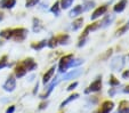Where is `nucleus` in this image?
Segmentation results:
<instances>
[{
    "label": "nucleus",
    "instance_id": "13",
    "mask_svg": "<svg viewBox=\"0 0 129 113\" xmlns=\"http://www.w3.org/2000/svg\"><path fill=\"white\" fill-rule=\"evenodd\" d=\"M55 70H56V69H55V66H53V67H51V69L49 70V71L47 72V73L44 76V79H42V82H44L45 85H46V84H48V82H49V80H50V78H51V77H53V74L55 73Z\"/></svg>",
    "mask_w": 129,
    "mask_h": 113
},
{
    "label": "nucleus",
    "instance_id": "30",
    "mask_svg": "<svg viewBox=\"0 0 129 113\" xmlns=\"http://www.w3.org/2000/svg\"><path fill=\"white\" fill-rule=\"evenodd\" d=\"M94 5H95V3H93V1H88V3L85 5L86 7H82V8H83V10H88V9H90V8H93Z\"/></svg>",
    "mask_w": 129,
    "mask_h": 113
},
{
    "label": "nucleus",
    "instance_id": "29",
    "mask_svg": "<svg viewBox=\"0 0 129 113\" xmlns=\"http://www.w3.org/2000/svg\"><path fill=\"white\" fill-rule=\"evenodd\" d=\"M58 6H59V3H55V5L51 7V12L55 13L56 15L59 14V8H58Z\"/></svg>",
    "mask_w": 129,
    "mask_h": 113
},
{
    "label": "nucleus",
    "instance_id": "34",
    "mask_svg": "<svg viewBox=\"0 0 129 113\" xmlns=\"http://www.w3.org/2000/svg\"><path fill=\"white\" fill-rule=\"evenodd\" d=\"M15 111V106H10V107L7 108V111H6V113H13Z\"/></svg>",
    "mask_w": 129,
    "mask_h": 113
},
{
    "label": "nucleus",
    "instance_id": "32",
    "mask_svg": "<svg viewBox=\"0 0 129 113\" xmlns=\"http://www.w3.org/2000/svg\"><path fill=\"white\" fill-rule=\"evenodd\" d=\"M77 86H78V82H74V84H72V85H70V86H69L68 90H69V91H70V90H73V89L76 88Z\"/></svg>",
    "mask_w": 129,
    "mask_h": 113
},
{
    "label": "nucleus",
    "instance_id": "16",
    "mask_svg": "<svg viewBox=\"0 0 129 113\" xmlns=\"http://www.w3.org/2000/svg\"><path fill=\"white\" fill-rule=\"evenodd\" d=\"M100 26H101L100 23H94V24H91V25H89V26H87V27H86V30H85V32H83V37H86V35H87L90 31L93 32V31H95V30H97Z\"/></svg>",
    "mask_w": 129,
    "mask_h": 113
},
{
    "label": "nucleus",
    "instance_id": "7",
    "mask_svg": "<svg viewBox=\"0 0 129 113\" xmlns=\"http://www.w3.org/2000/svg\"><path fill=\"white\" fill-rule=\"evenodd\" d=\"M26 72H27V69H26V66H25V64L23 63V62L17 65V67H16V77L17 78H21V77L25 76Z\"/></svg>",
    "mask_w": 129,
    "mask_h": 113
},
{
    "label": "nucleus",
    "instance_id": "15",
    "mask_svg": "<svg viewBox=\"0 0 129 113\" xmlns=\"http://www.w3.org/2000/svg\"><path fill=\"white\" fill-rule=\"evenodd\" d=\"M83 12V8H82V6H76V7L73 8L72 10L70 12V16L71 17H74V16H78V15H80L81 13Z\"/></svg>",
    "mask_w": 129,
    "mask_h": 113
},
{
    "label": "nucleus",
    "instance_id": "14",
    "mask_svg": "<svg viewBox=\"0 0 129 113\" xmlns=\"http://www.w3.org/2000/svg\"><path fill=\"white\" fill-rule=\"evenodd\" d=\"M126 5H127V0H121L117 5L114 6V12L115 13H121L122 10L126 8Z\"/></svg>",
    "mask_w": 129,
    "mask_h": 113
},
{
    "label": "nucleus",
    "instance_id": "20",
    "mask_svg": "<svg viewBox=\"0 0 129 113\" xmlns=\"http://www.w3.org/2000/svg\"><path fill=\"white\" fill-rule=\"evenodd\" d=\"M82 23H83V20L82 18H78L77 21H74L73 22V25H72V30H78V29H80L81 26H82Z\"/></svg>",
    "mask_w": 129,
    "mask_h": 113
},
{
    "label": "nucleus",
    "instance_id": "18",
    "mask_svg": "<svg viewBox=\"0 0 129 113\" xmlns=\"http://www.w3.org/2000/svg\"><path fill=\"white\" fill-rule=\"evenodd\" d=\"M79 97V94H73V95H71V96H69L68 98L65 99V101L63 102V103L61 104V107H64V106L66 105V104H69L70 102H72V101H74V99H77Z\"/></svg>",
    "mask_w": 129,
    "mask_h": 113
},
{
    "label": "nucleus",
    "instance_id": "24",
    "mask_svg": "<svg viewBox=\"0 0 129 113\" xmlns=\"http://www.w3.org/2000/svg\"><path fill=\"white\" fill-rule=\"evenodd\" d=\"M47 45H48V46L50 47V48H55V47H56L57 45H58L57 38H51V39L48 41V44H47Z\"/></svg>",
    "mask_w": 129,
    "mask_h": 113
},
{
    "label": "nucleus",
    "instance_id": "5",
    "mask_svg": "<svg viewBox=\"0 0 129 113\" xmlns=\"http://www.w3.org/2000/svg\"><path fill=\"white\" fill-rule=\"evenodd\" d=\"M101 88H102V80H101V78H98L97 80H95V81L93 82V84L89 86V88L86 90V93H93V91H98L101 90Z\"/></svg>",
    "mask_w": 129,
    "mask_h": 113
},
{
    "label": "nucleus",
    "instance_id": "31",
    "mask_svg": "<svg viewBox=\"0 0 129 113\" xmlns=\"http://www.w3.org/2000/svg\"><path fill=\"white\" fill-rule=\"evenodd\" d=\"M110 85H111V86H117V85H119V81H118V80L114 78V77H111V80H110Z\"/></svg>",
    "mask_w": 129,
    "mask_h": 113
},
{
    "label": "nucleus",
    "instance_id": "6",
    "mask_svg": "<svg viewBox=\"0 0 129 113\" xmlns=\"http://www.w3.org/2000/svg\"><path fill=\"white\" fill-rule=\"evenodd\" d=\"M113 106H114V104H113L112 102L106 101V102H104V103L102 104V106H101V110L98 111L97 113H110L111 111H112Z\"/></svg>",
    "mask_w": 129,
    "mask_h": 113
},
{
    "label": "nucleus",
    "instance_id": "37",
    "mask_svg": "<svg viewBox=\"0 0 129 113\" xmlns=\"http://www.w3.org/2000/svg\"><path fill=\"white\" fill-rule=\"evenodd\" d=\"M127 26H128V27H129V22H128V25H127Z\"/></svg>",
    "mask_w": 129,
    "mask_h": 113
},
{
    "label": "nucleus",
    "instance_id": "11",
    "mask_svg": "<svg viewBox=\"0 0 129 113\" xmlns=\"http://www.w3.org/2000/svg\"><path fill=\"white\" fill-rule=\"evenodd\" d=\"M23 63L25 64V66H26V69H27V72L29 71H33L34 69L37 67V64L34 63V61L32 58H27V59H25Z\"/></svg>",
    "mask_w": 129,
    "mask_h": 113
},
{
    "label": "nucleus",
    "instance_id": "3",
    "mask_svg": "<svg viewBox=\"0 0 129 113\" xmlns=\"http://www.w3.org/2000/svg\"><path fill=\"white\" fill-rule=\"evenodd\" d=\"M27 35V30L25 29H16V30H13V37L15 40H24L25 37Z\"/></svg>",
    "mask_w": 129,
    "mask_h": 113
},
{
    "label": "nucleus",
    "instance_id": "8",
    "mask_svg": "<svg viewBox=\"0 0 129 113\" xmlns=\"http://www.w3.org/2000/svg\"><path fill=\"white\" fill-rule=\"evenodd\" d=\"M106 10H107L106 6H101V7H98L97 9L93 13V15H91V20H96V18H98L101 15L105 14V12H106Z\"/></svg>",
    "mask_w": 129,
    "mask_h": 113
},
{
    "label": "nucleus",
    "instance_id": "2",
    "mask_svg": "<svg viewBox=\"0 0 129 113\" xmlns=\"http://www.w3.org/2000/svg\"><path fill=\"white\" fill-rule=\"evenodd\" d=\"M123 64H124L123 56H117L112 59V62H111V69L114 70V71H119V70L122 69Z\"/></svg>",
    "mask_w": 129,
    "mask_h": 113
},
{
    "label": "nucleus",
    "instance_id": "35",
    "mask_svg": "<svg viewBox=\"0 0 129 113\" xmlns=\"http://www.w3.org/2000/svg\"><path fill=\"white\" fill-rule=\"evenodd\" d=\"M127 77H129V71L128 72H124V73H123V78H127Z\"/></svg>",
    "mask_w": 129,
    "mask_h": 113
},
{
    "label": "nucleus",
    "instance_id": "1",
    "mask_svg": "<svg viewBox=\"0 0 129 113\" xmlns=\"http://www.w3.org/2000/svg\"><path fill=\"white\" fill-rule=\"evenodd\" d=\"M72 58H73V55H65L64 57H62V59H61V62H59V72H65L66 70L70 67V63H71V61H72Z\"/></svg>",
    "mask_w": 129,
    "mask_h": 113
},
{
    "label": "nucleus",
    "instance_id": "28",
    "mask_svg": "<svg viewBox=\"0 0 129 113\" xmlns=\"http://www.w3.org/2000/svg\"><path fill=\"white\" fill-rule=\"evenodd\" d=\"M7 65H8L7 64V56H4L3 58H1V61H0V70L6 67Z\"/></svg>",
    "mask_w": 129,
    "mask_h": 113
},
{
    "label": "nucleus",
    "instance_id": "4",
    "mask_svg": "<svg viewBox=\"0 0 129 113\" xmlns=\"http://www.w3.org/2000/svg\"><path fill=\"white\" fill-rule=\"evenodd\" d=\"M15 88H16V80H15V78L13 76L8 77V79L4 84V89L6 91H13Z\"/></svg>",
    "mask_w": 129,
    "mask_h": 113
},
{
    "label": "nucleus",
    "instance_id": "27",
    "mask_svg": "<svg viewBox=\"0 0 129 113\" xmlns=\"http://www.w3.org/2000/svg\"><path fill=\"white\" fill-rule=\"evenodd\" d=\"M38 3H39V0H26L25 6H26V7H33V6H36Z\"/></svg>",
    "mask_w": 129,
    "mask_h": 113
},
{
    "label": "nucleus",
    "instance_id": "22",
    "mask_svg": "<svg viewBox=\"0 0 129 113\" xmlns=\"http://www.w3.org/2000/svg\"><path fill=\"white\" fill-rule=\"evenodd\" d=\"M47 45V41L46 40H42V41H40V44H38V45H32V48L33 49H37V50H39V49H41L42 47H45Z\"/></svg>",
    "mask_w": 129,
    "mask_h": 113
},
{
    "label": "nucleus",
    "instance_id": "21",
    "mask_svg": "<svg viewBox=\"0 0 129 113\" xmlns=\"http://www.w3.org/2000/svg\"><path fill=\"white\" fill-rule=\"evenodd\" d=\"M73 3V0H62L61 1V7L63 8V9H66V8H69L71 5H72Z\"/></svg>",
    "mask_w": 129,
    "mask_h": 113
},
{
    "label": "nucleus",
    "instance_id": "33",
    "mask_svg": "<svg viewBox=\"0 0 129 113\" xmlns=\"http://www.w3.org/2000/svg\"><path fill=\"white\" fill-rule=\"evenodd\" d=\"M117 113H129V107H126V108H121L120 111H118Z\"/></svg>",
    "mask_w": 129,
    "mask_h": 113
},
{
    "label": "nucleus",
    "instance_id": "36",
    "mask_svg": "<svg viewBox=\"0 0 129 113\" xmlns=\"http://www.w3.org/2000/svg\"><path fill=\"white\" fill-rule=\"evenodd\" d=\"M124 93H129V86L126 87V89H124Z\"/></svg>",
    "mask_w": 129,
    "mask_h": 113
},
{
    "label": "nucleus",
    "instance_id": "17",
    "mask_svg": "<svg viewBox=\"0 0 129 113\" xmlns=\"http://www.w3.org/2000/svg\"><path fill=\"white\" fill-rule=\"evenodd\" d=\"M57 82H58V80H54V81L51 82L50 85H49V87H48V88H47V93L45 94V95H41V98H44V99H45V98H47V96H48L49 94H50L51 91H53L54 87H55V86H56V85H57Z\"/></svg>",
    "mask_w": 129,
    "mask_h": 113
},
{
    "label": "nucleus",
    "instance_id": "23",
    "mask_svg": "<svg viewBox=\"0 0 129 113\" xmlns=\"http://www.w3.org/2000/svg\"><path fill=\"white\" fill-rule=\"evenodd\" d=\"M33 23H34V24H33V31H34V32H39L40 29H41V25L39 24V23H40L39 20L34 18V20H33Z\"/></svg>",
    "mask_w": 129,
    "mask_h": 113
},
{
    "label": "nucleus",
    "instance_id": "26",
    "mask_svg": "<svg viewBox=\"0 0 129 113\" xmlns=\"http://www.w3.org/2000/svg\"><path fill=\"white\" fill-rule=\"evenodd\" d=\"M68 40H69V37H68V35H61V37L57 38V41H58V44H61V45L68 44V42H66Z\"/></svg>",
    "mask_w": 129,
    "mask_h": 113
},
{
    "label": "nucleus",
    "instance_id": "12",
    "mask_svg": "<svg viewBox=\"0 0 129 113\" xmlns=\"http://www.w3.org/2000/svg\"><path fill=\"white\" fill-rule=\"evenodd\" d=\"M113 21H114V15H109V16H106V17L103 20L102 23H100V25L102 27H106V26H109Z\"/></svg>",
    "mask_w": 129,
    "mask_h": 113
},
{
    "label": "nucleus",
    "instance_id": "9",
    "mask_svg": "<svg viewBox=\"0 0 129 113\" xmlns=\"http://www.w3.org/2000/svg\"><path fill=\"white\" fill-rule=\"evenodd\" d=\"M80 74H81V70H73V71H71L70 73L65 74V76L63 77V80L64 81H68V80H70V79L77 78V77L80 76Z\"/></svg>",
    "mask_w": 129,
    "mask_h": 113
},
{
    "label": "nucleus",
    "instance_id": "19",
    "mask_svg": "<svg viewBox=\"0 0 129 113\" xmlns=\"http://www.w3.org/2000/svg\"><path fill=\"white\" fill-rule=\"evenodd\" d=\"M0 35L3 38H5V39H9V38L13 37V30H9V29L4 30V31L0 32Z\"/></svg>",
    "mask_w": 129,
    "mask_h": 113
},
{
    "label": "nucleus",
    "instance_id": "10",
    "mask_svg": "<svg viewBox=\"0 0 129 113\" xmlns=\"http://www.w3.org/2000/svg\"><path fill=\"white\" fill-rule=\"evenodd\" d=\"M16 4V0H1L0 7L1 8H13Z\"/></svg>",
    "mask_w": 129,
    "mask_h": 113
},
{
    "label": "nucleus",
    "instance_id": "25",
    "mask_svg": "<svg viewBox=\"0 0 129 113\" xmlns=\"http://www.w3.org/2000/svg\"><path fill=\"white\" fill-rule=\"evenodd\" d=\"M82 63H83L82 59H74V61H73V58H72V61H71V63H70V67L78 66V65H80V64H82Z\"/></svg>",
    "mask_w": 129,
    "mask_h": 113
}]
</instances>
